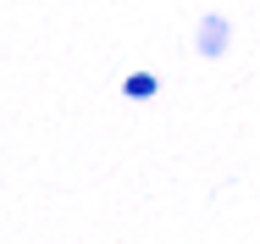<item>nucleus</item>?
Returning <instances> with one entry per match:
<instances>
[{
    "instance_id": "f03ea898",
    "label": "nucleus",
    "mask_w": 260,
    "mask_h": 244,
    "mask_svg": "<svg viewBox=\"0 0 260 244\" xmlns=\"http://www.w3.org/2000/svg\"><path fill=\"white\" fill-rule=\"evenodd\" d=\"M155 95H160V78H155V72H127V78H122V100L144 105V100H155Z\"/></svg>"
},
{
    "instance_id": "f257e3e1",
    "label": "nucleus",
    "mask_w": 260,
    "mask_h": 244,
    "mask_svg": "<svg viewBox=\"0 0 260 244\" xmlns=\"http://www.w3.org/2000/svg\"><path fill=\"white\" fill-rule=\"evenodd\" d=\"M194 50H200L205 61H221V56L233 50V22H227L221 11H205V17L194 22Z\"/></svg>"
}]
</instances>
